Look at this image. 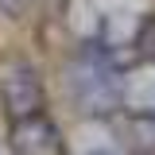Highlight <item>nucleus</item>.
Listing matches in <instances>:
<instances>
[{
  "label": "nucleus",
  "instance_id": "39448f33",
  "mask_svg": "<svg viewBox=\"0 0 155 155\" xmlns=\"http://www.w3.org/2000/svg\"><path fill=\"white\" fill-rule=\"evenodd\" d=\"M93 155H120V151H93Z\"/></svg>",
  "mask_w": 155,
  "mask_h": 155
},
{
  "label": "nucleus",
  "instance_id": "f257e3e1",
  "mask_svg": "<svg viewBox=\"0 0 155 155\" xmlns=\"http://www.w3.org/2000/svg\"><path fill=\"white\" fill-rule=\"evenodd\" d=\"M74 105L89 116H109L120 109V70L105 47H85L70 66Z\"/></svg>",
  "mask_w": 155,
  "mask_h": 155
},
{
  "label": "nucleus",
  "instance_id": "f03ea898",
  "mask_svg": "<svg viewBox=\"0 0 155 155\" xmlns=\"http://www.w3.org/2000/svg\"><path fill=\"white\" fill-rule=\"evenodd\" d=\"M0 109L12 120L43 113V78L23 54H0Z\"/></svg>",
  "mask_w": 155,
  "mask_h": 155
},
{
  "label": "nucleus",
  "instance_id": "7ed1b4c3",
  "mask_svg": "<svg viewBox=\"0 0 155 155\" xmlns=\"http://www.w3.org/2000/svg\"><path fill=\"white\" fill-rule=\"evenodd\" d=\"M12 155H66V136L51 116H23V120H12Z\"/></svg>",
  "mask_w": 155,
  "mask_h": 155
},
{
  "label": "nucleus",
  "instance_id": "20e7f679",
  "mask_svg": "<svg viewBox=\"0 0 155 155\" xmlns=\"http://www.w3.org/2000/svg\"><path fill=\"white\" fill-rule=\"evenodd\" d=\"M27 8H31V0H0V12H4V16H12V19H19Z\"/></svg>",
  "mask_w": 155,
  "mask_h": 155
}]
</instances>
